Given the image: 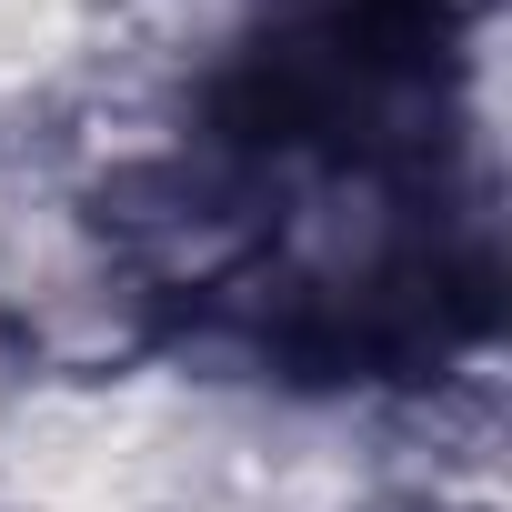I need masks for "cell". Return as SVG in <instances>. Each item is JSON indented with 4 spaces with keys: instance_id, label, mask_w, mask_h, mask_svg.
<instances>
[{
    "instance_id": "3957f363",
    "label": "cell",
    "mask_w": 512,
    "mask_h": 512,
    "mask_svg": "<svg viewBox=\"0 0 512 512\" xmlns=\"http://www.w3.org/2000/svg\"><path fill=\"white\" fill-rule=\"evenodd\" d=\"M111 0H0V111L61 131V111L101 81Z\"/></svg>"
},
{
    "instance_id": "6da1fadb",
    "label": "cell",
    "mask_w": 512,
    "mask_h": 512,
    "mask_svg": "<svg viewBox=\"0 0 512 512\" xmlns=\"http://www.w3.org/2000/svg\"><path fill=\"white\" fill-rule=\"evenodd\" d=\"M171 342V292L61 171H0V352L41 382H111Z\"/></svg>"
},
{
    "instance_id": "7a4b0ae2",
    "label": "cell",
    "mask_w": 512,
    "mask_h": 512,
    "mask_svg": "<svg viewBox=\"0 0 512 512\" xmlns=\"http://www.w3.org/2000/svg\"><path fill=\"white\" fill-rule=\"evenodd\" d=\"M432 211L412 201V181L392 161H302L272 201H262V251L251 272L282 282V312L302 322H372L392 302H412L422 262H432Z\"/></svg>"
},
{
    "instance_id": "277c9868",
    "label": "cell",
    "mask_w": 512,
    "mask_h": 512,
    "mask_svg": "<svg viewBox=\"0 0 512 512\" xmlns=\"http://www.w3.org/2000/svg\"><path fill=\"white\" fill-rule=\"evenodd\" d=\"M11 392H21V362H11V352H0V422H11Z\"/></svg>"
}]
</instances>
